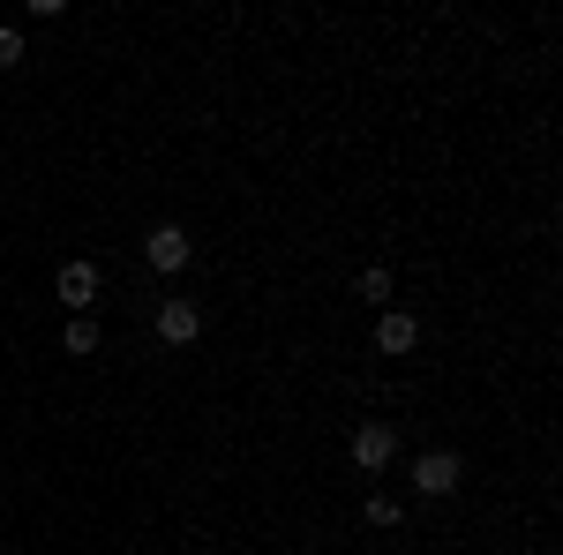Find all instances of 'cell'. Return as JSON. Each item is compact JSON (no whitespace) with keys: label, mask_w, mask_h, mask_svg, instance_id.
<instances>
[{"label":"cell","mask_w":563,"mask_h":555,"mask_svg":"<svg viewBox=\"0 0 563 555\" xmlns=\"http://www.w3.org/2000/svg\"><path fill=\"white\" fill-rule=\"evenodd\" d=\"M459 480H466L459 451H421L413 458V496H459Z\"/></svg>","instance_id":"cell-1"},{"label":"cell","mask_w":563,"mask_h":555,"mask_svg":"<svg viewBox=\"0 0 563 555\" xmlns=\"http://www.w3.org/2000/svg\"><path fill=\"white\" fill-rule=\"evenodd\" d=\"M188 256H196V248H188V233H180V225H151V233H143V263H151V270H166V278H174V270H188Z\"/></svg>","instance_id":"cell-2"},{"label":"cell","mask_w":563,"mask_h":555,"mask_svg":"<svg viewBox=\"0 0 563 555\" xmlns=\"http://www.w3.org/2000/svg\"><path fill=\"white\" fill-rule=\"evenodd\" d=\"M390 451H398V428H390V421H361V428H353V466H361V473H384Z\"/></svg>","instance_id":"cell-3"},{"label":"cell","mask_w":563,"mask_h":555,"mask_svg":"<svg viewBox=\"0 0 563 555\" xmlns=\"http://www.w3.org/2000/svg\"><path fill=\"white\" fill-rule=\"evenodd\" d=\"M413 345H421V315H406V308H384V315H376V353L406 360Z\"/></svg>","instance_id":"cell-4"},{"label":"cell","mask_w":563,"mask_h":555,"mask_svg":"<svg viewBox=\"0 0 563 555\" xmlns=\"http://www.w3.org/2000/svg\"><path fill=\"white\" fill-rule=\"evenodd\" d=\"M196 331H203V308L196 300H158V338L166 345H196Z\"/></svg>","instance_id":"cell-5"},{"label":"cell","mask_w":563,"mask_h":555,"mask_svg":"<svg viewBox=\"0 0 563 555\" xmlns=\"http://www.w3.org/2000/svg\"><path fill=\"white\" fill-rule=\"evenodd\" d=\"M53 293L68 300L76 315H90V308H98V263H60V286H53Z\"/></svg>","instance_id":"cell-6"},{"label":"cell","mask_w":563,"mask_h":555,"mask_svg":"<svg viewBox=\"0 0 563 555\" xmlns=\"http://www.w3.org/2000/svg\"><path fill=\"white\" fill-rule=\"evenodd\" d=\"M68 353H98V315H68Z\"/></svg>","instance_id":"cell-7"},{"label":"cell","mask_w":563,"mask_h":555,"mask_svg":"<svg viewBox=\"0 0 563 555\" xmlns=\"http://www.w3.org/2000/svg\"><path fill=\"white\" fill-rule=\"evenodd\" d=\"M361 300H376V308H390V270H361Z\"/></svg>","instance_id":"cell-8"},{"label":"cell","mask_w":563,"mask_h":555,"mask_svg":"<svg viewBox=\"0 0 563 555\" xmlns=\"http://www.w3.org/2000/svg\"><path fill=\"white\" fill-rule=\"evenodd\" d=\"M361 518H368V525H398V496H368Z\"/></svg>","instance_id":"cell-9"},{"label":"cell","mask_w":563,"mask_h":555,"mask_svg":"<svg viewBox=\"0 0 563 555\" xmlns=\"http://www.w3.org/2000/svg\"><path fill=\"white\" fill-rule=\"evenodd\" d=\"M0 68H23V31H0Z\"/></svg>","instance_id":"cell-10"}]
</instances>
